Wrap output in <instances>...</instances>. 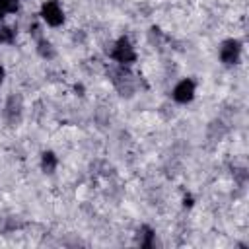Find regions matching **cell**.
Wrapping results in <instances>:
<instances>
[{"label":"cell","instance_id":"3957f363","mask_svg":"<svg viewBox=\"0 0 249 249\" xmlns=\"http://www.w3.org/2000/svg\"><path fill=\"white\" fill-rule=\"evenodd\" d=\"M243 56V43L237 37H228L218 47V58L224 66H237Z\"/></svg>","mask_w":249,"mask_h":249},{"label":"cell","instance_id":"ba28073f","mask_svg":"<svg viewBox=\"0 0 249 249\" xmlns=\"http://www.w3.org/2000/svg\"><path fill=\"white\" fill-rule=\"evenodd\" d=\"M140 245L142 247H152L154 245V239H156V231H154V228H150V226H142L140 228Z\"/></svg>","mask_w":249,"mask_h":249},{"label":"cell","instance_id":"30bf717a","mask_svg":"<svg viewBox=\"0 0 249 249\" xmlns=\"http://www.w3.org/2000/svg\"><path fill=\"white\" fill-rule=\"evenodd\" d=\"M183 206L193 208V206H195V198H193L191 195H185V196H183Z\"/></svg>","mask_w":249,"mask_h":249},{"label":"cell","instance_id":"277c9868","mask_svg":"<svg viewBox=\"0 0 249 249\" xmlns=\"http://www.w3.org/2000/svg\"><path fill=\"white\" fill-rule=\"evenodd\" d=\"M196 97V82L191 76H185L181 80H177L171 88V99L177 105H189L193 103Z\"/></svg>","mask_w":249,"mask_h":249},{"label":"cell","instance_id":"6da1fadb","mask_svg":"<svg viewBox=\"0 0 249 249\" xmlns=\"http://www.w3.org/2000/svg\"><path fill=\"white\" fill-rule=\"evenodd\" d=\"M37 19L49 29H60L66 23V10L60 0H41L37 8Z\"/></svg>","mask_w":249,"mask_h":249},{"label":"cell","instance_id":"52a82bcc","mask_svg":"<svg viewBox=\"0 0 249 249\" xmlns=\"http://www.w3.org/2000/svg\"><path fill=\"white\" fill-rule=\"evenodd\" d=\"M21 2L23 0H0V16L4 19L16 18L21 12Z\"/></svg>","mask_w":249,"mask_h":249},{"label":"cell","instance_id":"8992f818","mask_svg":"<svg viewBox=\"0 0 249 249\" xmlns=\"http://www.w3.org/2000/svg\"><path fill=\"white\" fill-rule=\"evenodd\" d=\"M58 163H60V158H58L56 152H53V150L41 152V156H39V165H41V169H43L45 173H54V171L58 169Z\"/></svg>","mask_w":249,"mask_h":249},{"label":"cell","instance_id":"7a4b0ae2","mask_svg":"<svg viewBox=\"0 0 249 249\" xmlns=\"http://www.w3.org/2000/svg\"><path fill=\"white\" fill-rule=\"evenodd\" d=\"M109 60H113L121 68H128L138 60V51H136V47L128 35H121L111 43Z\"/></svg>","mask_w":249,"mask_h":249},{"label":"cell","instance_id":"9c48e42d","mask_svg":"<svg viewBox=\"0 0 249 249\" xmlns=\"http://www.w3.org/2000/svg\"><path fill=\"white\" fill-rule=\"evenodd\" d=\"M6 78H8V70H6V66L0 62V88L6 84Z\"/></svg>","mask_w":249,"mask_h":249},{"label":"cell","instance_id":"5b68a950","mask_svg":"<svg viewBox=\"0 0 249 249\" xmlns=\"http://www.w3.org/2000/svg\"><path fill=\"white\" fill-rule=\"evenodd\" d=\"M18 41V27L10 21L0 23V47H14Z\"/></svg>","mask_w":249,"mask_h":249}]
</instances>
